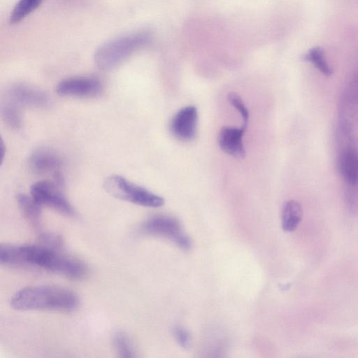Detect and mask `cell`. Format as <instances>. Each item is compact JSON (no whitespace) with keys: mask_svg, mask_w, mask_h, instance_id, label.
<instances>
[{"mask_svg":"<svg viewBox=\"0 0 358 358\" xmlns=\"http://www.w3.org/2000/svg\"><path fill=\"white\" fill-rule=\"evenodd\" d=\"M0 263L38 267L76 280L83 279L87 274V267L82 261L43 244H2Z\"/></svg>","mask_w":358,"mask_h":358,"instance_id":"cell-1","label":"cell"},{"mask_svg":"<svg viewBox=\"0 0 358 358\" xmlns=\"http://www.w3.org/2000/svg\"><path fill=\"white\" fill-rule=\"evenodd\" d=\"M79 306L78 295L71 289L52 285L31 286L21 289L10 300L17 310L71 312Z\"/></svg>","mask_w":358,"mask_h":358,"instance_id":"cell-2","label":"cell"},{"mask_svg":"<svg viewBox=\"0 0 358 358\" xmlns=\"http://www.w3.org/2000/svg\"><path fill=\"white\" fill-rule=\"evenodd\" d=\"M150 41L148 33L138 32L112 39L101 45L94 55L96 66L104 71L111 70Z\"/></svg>","mask_w":358,"mask_h":358,"instance_id":"cell-3","label":"cell"},{"mask_svg":"<svg viewBox=\"0 0 358 358\" xmlns=\"http://www.w3.org/2000/svg\"><path fill=\"white\" fill-rule=\"evenodd\" d=\"M105 190L111 196L132 203L149 208H159L164 199L150 190L118 175H111L103 181Z\"/></svg>","mask_w":358,"mask_h":358,"instance_id":"cell-4","label":"cell"},{"mask_svg":"<svg viewBox=\"0 0 358 358\" xmlns=\"http://www.w3.org/2000/svg\"><path fill=\"white\" fill-rule=\"evenodd\" d=\"M64 187L52 179L42 180L31 185L30 195L41 206L50 207L66 216H74L75 210L63 193Z\"/></svg>","mask_w":358,"mask_h":358,"instance_id":"cell-5","label":"cell"},{"mask_svg":"<svg viewBox=\"0 0 358 358\" xmlns=\"http://www.w3.org/2000/svg\"><path fill=\"white\" fill-rule=\"evenodd\" d=\"M148 234L167 238L182 249L192 247L190 238L183 231L179 221L169 215H155L147 220L142 226Z\"/></svg>","mask_w":358,"mask_h":358,"instance_id":"cell-6","label":"cell"},{"mask_svg":"<svg viewBox=\"0 0 358 358\" xmlns=\"http://www.w3.org/2000/svg\"><path fill=\"white\" fill-rule=\"evenodd\" d=\"M102 90L99 79L92 76H77L60 81L56 92L62 96L91 98L99 95Z\"/></svg>","mask_w":358,"mask_h":358,"instance_id":"cell-7","label":"cell"},{"mask_svg":"<svg viewBox=\"0 0 358 358\" xmlns=\"http://www.w3.org/2000/svg\"><path fill=\"white\" fill-rule=\"evenodd\" d=\"M198 124L197 109L193 106L181 108L171 119L170 131L172 135L181 141H190L196 134Z\"/></svg>","mask_w":358,"mask_h":358,"instance_id":"cell-8","label":"cell"},{"mask_svg":"<svg viewBox=\"0 0 358 358\" xmlns=\"http://www.w3.org/2000/svg\"><path fill=\"white\" fill-rule=\"evenodd\" d=\"M8 95L10 101L20 107L43 108L49 103V97L44 91L27 83L11 85L8 90Z\"/></svg>","mask_w":358,"mask_h":358,"instance_id":"cell-9","label":"cell"},{"mask_svg":"<svg viewBox=\"0 0 358 358\" xmlns=\"http://www.w3.org/2000/svg\"><path fill=\"white\" fill-rule=\"evenodd\" d=\"M340 127L353 131L358 126V71L345 90L341 103Z\"/></svg>","mask_w":358,"mask_h":358,"instance_id":"cell-10","label":"cell"},{"mask_svg":"<svg viewBox=\"0 0 358 358\" xmlns=\"http://www.w3.org/2000/svg\"><path fill=\"white\" fill-rule=\"evenodd\" d=\"M338 167L341 175L350 187H358V150L356 142L339 145Z\"/></svg>","mask_w":358,"mask_h":358,"instance_id":"cell-11","label":"cell"},{"mask_svg":"<svg viewBox=\"0 0 358 358\" xmlns=\"http://www.w3.org/2000/svg\"><path fill=\"white\" fill-rule=\"evenodd\" d=\"M63 161L60 155L50 148H40L30 155L29 165L31 170L38 175L51 174L60 172Z\"/></svg>","mask_w":358,"mask_h":358,"instance_id":"cell-12","label":"cell"},{"mask_svg":"<svg viewBox=\"0 0 358 358\" xmlns=\"http://www.w3.org/2000/svg\"><path fill=\"white\" fill-rule=\"evenodd\" d=\"M246 126L241 128L224 127L222 128L218 135V144L226 153L236 158H244L245 150L243 138Z\"/></svg>","mask_w":358,"mask_h":358,"instance_id":"cell-13","label":"cell"},{"mask_svg":"<svg viewBox=\"0 0 358 358\" xmlns=\"http://www.w3.org/2000/svg\"><path fill=\"white\" fill-rule=\"evenodd\" d=\"M302 207L294 200L287 201L282 208L281 215L282 228L284 231L291 232L294 231L302 219Z\"/></svg>","mask_w":358,"mask_h":358,"instance_id":"cell-14","label":"cell"},{"mask_svg":"<svg viewBox=\"0 0 358 358\" xmlns=\"http://www.w3.org/2000/svg\"><path fill=\"white\" fill-rule=\"evenodd\" d=\"M16 199L24 217L34 227H38L40 224L41 206L31 195L18 194Z\"/></svg>","mask_w":358,"mask_h":358,"instance_id":"cell-15","label":"cell"},{"mask_svg":"<svg viewBox=\"0 0 358 358\" xmlns=\"http://www.w3.org/2000/svg\"><path fill=\"white\" fill-rule=\"evenodd\" d=\"M17 104L9 101L1 108V115L6 124L13 129H20L22 127V113Z\"/></svg>","mask_w":358,"mask_h":358,"instance_id":"cell-16","label":"cell"},{"mask_svg":"<svg viewBox=\"0 0 358 358\" xmlns=\"http://www.w3.org/2000/svg\"><path fill=\"white\" fill-rule=\"evenodd\" d=\"M43 0H20L15 6L10 16V22L16 24L36 10Z\"/></svg>","mask_w":358,"mask_h":358,"instance_id":"cell-17","label":"cell"},{"mask_svg":"<svg viewBox=\"0 0 358 358\" xmlns=\"http://www.w3.org/2000/svg\"><path fill=\"white\" fill-rule=\"evenodd\" d=\"M303 59L311 62L323 75L330 76L332 74L333 71L327 62L321 48L315 47L309 50Z\"/></svg>","mask_w":358,"mask_h":358,"instance_id":"cell-18","label":"cell"},{"mask_svg":"<svg viewBox=\"0 0 358 358\" xmlns=\"http://www.w3.org/2000/svg\"><path fill=\"white\" fill-rule=\"evenodd\" d=\"M113 343L119 357L131 358L136 356L131 341L124 333H115L113 338Z\"/></svg>","mask_w":358,"mask_h":358,"instance_id":"cell-19","label":"cell"},{"mask_svg":"<svg viewBox=\"0 0 358 358\" xmlns=\"http://www.w3.org/2000/svg\"><path fill=\"white\" fill-rule=\"evenodd\" d=\"M229 103L240 113L243 119V125L246 126L249 120V112L241 96L235 92L228 95Z\"/></svg>","mask_w":358,"mask_h":358,"instance_id":"cell-20","label":"cell"},{"mask_svg":"<svg viewBox=\"0 0 358 358\" xmlns=\"http://www.w3.org/2000/svg\"><path fill=\"white\" fill-rule=\"evenodd\" d=\"M174 335L178 343L183 348H188L191 344V337L188 331L180 327L174 329Z\"/></svg>","mask_w":358,"mask_h":358,"instance_id":"cell-21","label":"cell"},{"mask_svg":"<svg viewBox=\"0 0 358 358\" xmlns=\"http://www.w3.org/2000/svg\"><path fill=\"white\" fill-rule=\"evenodd\" d=\"M1 155H2V156H1V160H3V158H4V154H5L4 150H5L6 148H5V146H4V145H3V141L1 142Z\"/></svg>","mask_w":358,"mask_h":358,"instance_id":"cell-22","label":"cell"}]
</instances>
